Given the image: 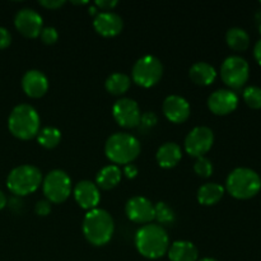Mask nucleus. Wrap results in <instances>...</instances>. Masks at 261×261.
Returning a JSON list of instances; mask_svg holds the SVG:
<instances>
[{"mask_svg": "<svg viewBox=\"0 0 261 261\" xmlns=\"http://www.w3.org/2000/svg\"><path fill=\"white\" fill-rule=\"evenodd\" d=\"M135 246L142 256L155 260L162 257L168 251L170 239L162 226L148 223L138 229L135 234Z\"/></svg>", "mask_w": 261, "mask_h": 261, "instance_id": "nucleus-1", "label": "nucleus"}, {"mask_svg": "<svg viewBox=\"0 0 261 261\" xmlns=\"http://www.w3.org/2000/svg\"><path fill=\"white\" fill-rule=\"evenodd\" d=\"M82 229L89 244L94 246H103L109 244L114 236L115 223L109 212L96 208L86 214Z\"/></svg>", "mask_w": 261, "mask_h": 261, "instance_id": "nucleus-2", "label": "nucleus"}, {"mask_svg": "<svg viewBox=\"0 0 261 261\" xmlns=\"http://www.w3.org/2000/svg\"><path fill=\"white\" fill-rule=\"evenodd\" d=\"M40 115L31 105H18L12 110L9 117H8L9 132L15 138L22 140H28L37 137L38 132H40Z\"/></svg>", "mask_w": 261, "mask_h": 261, "instance_id": "nucleus-3", "label": "nucleus"}, {"mask_svg": "<svg viewBox=\"0 0 261 261\" xmlns=\"http://www.w3.org/2000/svg\"><path fill=\"white\" fill-rule=\"evenodd\" d=\"M106 157L115 165H129L140 154V143L134 135L115 133L105 144Z\"/></svg>", "mask_w": 261, "mask_h": 261, "instance_id": "nucleus-4", "label": "nucleus"}, {"mask_svg": "<svg viewBox=\"0 0 261 261\" xmlns=\"http://www.w3.org/2000/svg\"><path fill=\"white\" fill-rule=\"evenodd\" d=\"M226 189L233 198L247 200L259 194L261 190V177L256 171L251 168H234L227 177Z\"/></svg>", "mask_w": 261, "mask_h": 261, "instance_id": "nucleus-5", "label": "nucleus"}, {"mask_svg": "<svg viewBox=\"0 0 261 261\" xmlns=\"http://www.w3.org/2000/svg\"><path fill=\"white\" fill-rule=\"evenodd\" d=\"M42 173L32 165H22L13 168L7 178V186L12 194L25 196L35 193L42 185Z\"/></svg>", "mask_w": 261, "mask_h": 261, "instance_id": "nucleus-6", "label": "nucleus"}, {"mask_svg": "<svg viewBox=\"0 0 261 261\" xmlns=\"http://www.w3.org/2000/svg\"><path fill=\"white\" fill-rule=\"evenodd\" d=\"M163 75V65L158 58L153 55H145L137 60L133 66V82L143 88H150L161 81Z\"/></svg>", "mask_w": 261, "mask_h": 261, "instance_id": "nucleus-7", "label": "nucleus"}, {"mask_svg": "<svg viewBox=\"0 0 261 261\" xmlns=\"http://www.w3.org/2000/svg\"><path fill=\"white\" fill-rule=\"evenodd\" d=\"M42 190L50 203H64L71 193L70 177L64 171L53 170L42 180Z\"/></svg>", "mask_w": 261, "mask_h": 261, "instance_id": "nucleus-8", "label": "nucleus"}, {"mask_svg": "<svg viewBox=\"0 0 261 261\" xmlns=\"http://www.w3.org/2000/svg\"><path fill=\"white\" fill-rule=\"evenodd\" d=\"M250 75L249 63L244 58L237 55L228 56L222 63L221 76L222 81L232 89H240L246 84Z\"/></svg>", "mask_w": 261, "mask_h": 261, "instance_id": "nucleus-9", "label": "nucleus"}, {"mask_svg": "<svg viewBox=\"0 0 261 261\" xmlns=\"http://www.w3.org/2000/svg\"><path fill=\"white\" fill-rule=\"evenodd\" d=\"M214 143V133L208 126H196L186 135L185 150L191 157H203L212 149Z\"/></svg>", "mask_w": 261, "mask_h": 261, "instance_id": "nucleus-10", "label": "nucleus"}, {"mask_svg": "<svg viewBox=\"0 0 261 261\" xmlns=\"http://www.w3.org/2000/svg\"><path fill=\"white\" fill-rule=\"evenodd\" d=\"M112 115L114 119L120 126L132 129V127L139 126L140 117V107L138 102L132 98H120L112 106Z\"/></svg>", "mask_w": 261, "mask_h": 261, "instance_id": "nucleus-11", "label": "nucleus"}, {"mask_svg": "<svg viewBox=\"0 0 261 261\" xmlns=\"http://www.w3.org/2000/svg\"><path fill=\"white\" fill-rule=\"evenodd\" d=\"M14 25L18 32L24 37L36 38L40 36L41 31H42L43 20L42 17L35 9L24 8L15 14Z\"/></svg>", "mask_w": 261, "mask_h": 261, "instance_id": "nucleus-12", "label": "nucleus"}, {"mask_svg": "<svg viewBox=\"0 0 261 261\" xmlns=\"http://www.w3.org/2000/svg\"><path fill=\"white\" fill-rule=\"evenodd\" d=\"M127 218L134 223H150L154 219V205L144 196H134L125 205Z\"/></svg>", "mask_w": 261, "mask_h": 261, "instance_id": "nucleus-13", "label": "nucleus"}, {"mask_svg": "<svg viewBox=\"0 0 261 261\" xmlns=\"http://www.w3.org/2000/svg\"><path fill=\"white\" fill-rule=\"evenodd\" d=\"M239 106V97L231 89H218L208 98V107L213 114L223 116L233 112Z\"/></svg>", "mask_w": 261, "mask_h": 261, "instance_id": "nucleus-14", "label": "nucleus"}, {"mask_svg": "<svg viewBox=\"0 0 261 261\" xmlns=\"http://www.w3.org/2000/svg\"><path fill=\"white\" fill-rule=\"evenodd\" d=\"M162 109L168 121L173 124H182L190 116V105L184 97L177 94L166 97Z\"/></svg>", "mask_w": 261, "mask_h": 261, "instance_id": "nucleus-15", "label": "nucleus"}, {"mask_svg": "<svg viewBox=\"0 0 261 261\" xmlns=\"http://www.w3.org/2000/svg\"><path fill=\"white\" fill-rule=\"evenodd\" d=\"M74 198L79 206L86 211H93L97 208L101 200L98 186L88 180L79 181L74 188Z\"/></svg>", "mask_w": 261, "mask_h": 261, "instance_id": "nucleus-16", "label": "nucleus"}, {"mask_svg": "<svg viewBox=\"0 0 261 261\" xmlns=\"http://www.w3.org/2000/svg\"><path fill=\"white\" fill-rule=\"evenodd\" d=\"M93 27L97 33L103 37H115L124 28V22L119 14L114 12L97 13L93 20Z\"/></svg>", "mask_w": 261, "mask_h": 261, "instance_id": "nucleus-17", "label": "nucleus"}, {"mask_svg": "<svg viewBox=\"0 0 261 261\" xmlns=\"http://www.w3.org/2000/svg\"><path fill=\"white\" fill-rule=\"evenodd\" d=\"M22 88L31 98H40L48 89L47 76L42 71L35 69L25 71L22 78Z\"/></svg>", "mask_w": 261, "mask_h": 261, "instance_id": "nucleus-18", "label": "nucleus"}, {"mask_svg": "<svg viewBox=\"0 0 261 261\" xmlns=\"http://www.w3.org/2000/svg\"><path fill=\"white\" fill-rule=\"evenodd\" d=\"M157 162L161 167L163 168H172L177 165L182 158V152L181 147L177 143L167 142L161 145L157 150Z\"/></svg>", "mask_w": 261, "mask_h": 261, "instance_id": "nucleus-19", "label": "nucleus"}, {"mask_svg": "<svg viewBox=\"0 0 261 261\" xmlns=\"http://www.w3.org/2000/svg\"><path fill=\"white\" fill-rule=\"evenodd\" d=\"M167 252L171 261H198L199 256L198 249L190 241H175Z\"/></svg>", "mask_w": 261, "mask_h": 261, "instance_id": "nucleus-20", "label": "nucleus"}, {"mask_svg": "<svg viewBox=\"0 0 261 261\" xmlns=\"http://www.w3.org/2000/svg\"><path fill=\"white\" fill-rule=\"evenodd\" d=\"M189 75L198 86H209L216 81L217 71L214 66L206 61H198L190 68Z\"/></svg>", "mask_w": 261, "mask_h": 261, "instance_id": "nucleus-21", "label": "nucleus"}, {"mask_svg": "<svg viewBox=\"0 0 261 261\" xmlns=\"http://www.w3.org/2000/svg\"><path fill=\"white\" fill-rule=\"evenodd\" d=\"M120 181H121V171L116 165L105 166L96 176V185L98 186V189L101 188L103 190H111Z\"/></svg>", "mask_w": 261, "mask_h": 261, "instance_id": "nucleus-22", "label": "nucleus"}, {"mask_svg": "<svg viewBox=\"0 0 261 261\" xmlns=\"http://www.w3.org/2000/svg\"><path fill=\"white\" fill-rule=\"evenodd\" d=\"M224 195V188L217 182H208L198 190V201L201 205H214Z\"/></svg>", "mask_w": 261, "mask_h": 261, "instance_id": "nucleus-23", "label": "nucleus"}, {"mask_svg": "<svg viewBox=\"0 0 261 261\" xmlns=\"http://www.w3.org/2000/svg\"><path fill=\"white\" fill-rule=\"evenodd\" d=\"M130 83H132V79L129 75L124 73H114L106 79L105 87L109 93L114 96H121L126 93L127 89L130 88Z\"/></svg>", "mask_w": 261, "mask_h": 261, "instance_id": "nucleus-24", "label": "nucleus"}, {"mask_svg": "<svg viewBox=\"0 0 261 261\" xmlns=\"http://www.w3.org/2000/svg\"><path fill=\"white\" fill-rule=\"evenodd\" d=\"M226 41L234 51H245L250 45V36L244 28L233 27L227 31Z\"/></svg>", "mask_w": 261, "mask_h": 261, "instance_id": "nucleus-25", "label": "nucleus"}, {"mask_svg": "<svg viewBox=\"0 0 261 261\" xmlns=\"http://www.w3.org/2000/svg\"><path fill=\"white\" fill-rule=\"evenodd\" d=\"M61 140L60 130L54 126H46L42 130H40L37 134V142L41 147L46 149H54L58 147Z\"/></svg>", "mask_w": 261, "mask_h": 261, "instance_id": "nucleus-26", "label": "nucleus"}, {"mask_svg": "<svg viewBox=\"0 0 261 261\" xmlns=\"http://www.w3.org/2000/svg\"><path fill=\"white\" fill-rule=\"evenodd\" d=\"M154 219H157L160 226L161 224H172L176 219L175 212L167 204L160 201L154 205Z\"/></svg>", "mask_w": 261, "mask_h": 261, "instance_id": "nucleus-27", "label": "nucleus"}, {"mask_svg": "<svg viewBox=\"0 0 261 261\" xmlns=\"http://www.w3.org/2000/svg\"><path fill=\"white\" fill-rule=\"evenodd\" d=\"M244 101L250 109H261V88L256 86L247 87L244 91Z\"/></svg>", "mask_w": 261, "mask_h": 261, "instance_id": "nucleus-28", "label": "nucleus"}, {"mask_svg": "<svg viewBox=\"0 0 261 261\" xmlns=\"http://www.w3.org/2000/svg\"><path fill=\"white\" fill-rule=\"evenodd\" d=\"M194 171L200 177H211L213 173V165L211 161L205 157H199L194 163Z\"/></svg>", "mask_w": 261, "mask_h": 261, "instance_id": "nucleus-29", "label": "nucleus"}, {"mask_svg": "<svg viewBox=\"0 0 261 261\" xmlns=\"http://www.w3.org/2000/svg\"><path fill=\"white\" fill-rule=\"evenodd\" d=\"M157 121H158L157 115H155L153 111H148V112H144V114H142L139 126L140 129L143 130H149L152 129L153 126H155Z\"/></svg>", "mask_w": 261, "mask_h": 261, "instance_id": "nucleus-30", "label": "nucleus"}, {"mask_svg": "<svg viewBox=\"0 0 261 261\" xmlns=\"http://www.w3.org/2000/svg\"><path fill=\"white\" fill-rule=\"evenodd\" d=\"M40 38L42 40L43 43H46V45H54V43L58 41L59 33L58 31H56V28L45 27L42 28V31H41Z\"/></svg>", "mask_w": 261, "mask_h": 261, "instance_id": "nucleus-31", "label": "nucleus"}, {"mask_svg": "<svg viewBox=\"0 0 261 261\" xmlns=\"http://www.w3.org/2000/svg\"><path fill=\"white\" fill-rule=\"evenodd\" d=\"M35 212H36V214H37V216H40V217L48 216V214H50V212H51L50 201H47V200L37 201V203H36V205H35Z\"/></svg>", "mask_w": 261, "mask_h": 261, "instance_id": "nucleus-32", "label": "nucleus"}, {"mask_svg": "<svg viewBox=\"0 0 261 261\" xmlns=\"http://www.w3.org/2000/svg\"><path fill=\"white\" fill-rule=\"evenodd\" d=\"M12 43V35L4 27H0V50L7 48Z\"/></svg>", "mask_w": 261, "mask_h": 261, "instance_id": "nucleus-33", "label": "nucleus"}, {"mask_svg": "<svg viewBox=\"0 0 261 261\" xmlns=\"http://www.w3.org/2000/svg\"><path fill=\"white\" fill-rule=\"evenodd\" d=\"M117 5L116 0H97L96 7H98L99 9L105 10V12H110L111 9H114Z\"/></svg>", "mask_w": 261, "mask_h": 261, "instance_id": "nucleus-34", "label": "nucleus"}, {"mask_svg": "<svg viewBox=\"0 0 261 261\" xmlns=\"http://www.w3.org/2000/svg\"><path fill=\"white\" fill-rule=\"evenodd\" d=\"M64 4H65L64 0H41L40 2V5L47 8V9H59Z\"/></svg>", "mask_w": 261, "mask_h": 261, "instance_id": "nucleus-35", "label": "nucleus"}, {"mask_svg": "<svg viewBox=\"0 0 261 261\" xmlns=\"http://www.w3.org/2000/svg\"><path fill=\"white\" fill-rule=\"evenodd\" d=\"M124 173L127 178H134L137 177L138 175V167L133 163H129V165H125L124 167Z\"/></svg>", "mask_w": 261, "mask_h": 261, "instance_id": "nucleus-36", "label": "nucleus"}, {"mask_svg": "<svg viewBox=\"0 0 261 261\" xmlns=\"http://www.w3.org/2000/svg\"><path fill=\"white\" fill-rule=\"evenodd\" d=\"M254 56H255V59H256L257 63H259L260 65H261V38H260L259 41H257L256 45H255V47H254Z\"/></svg>", "mask_w": 261, "mask_h": 261, "instance_id": "nucleus-37", "label": "nucleus"}, {"mask_svg": "<svg viewBox=\"0 0 261 261\" xmlns=\"http://www.w3.org/2000/svg\"><path fill=\"white\" fill-rule=\"evenodd\" d=\"M7 203H8L7 196H5V194L3 193V191H0V211H2L3 208H5Z\"/></svg>", "mask_w": 261, "mask_h": 261, "instance_id": "nucleus-38", "label": "nucleus"}, {"mask_svg": "<svg viewBox=\"0 0 261 261\" xmlns=\"http://www.w3.org/2000/svg\"><path fill=\"white\" fill-rule=\"evenodd\" d=\"M198 261H217V260L213 259V257H204V259L198 260Z\"/></svg>", "mask_w": 261, "mask_h": 261, "instance_id": "nucleus-39", "label": "nucleus"}, {"mask_svg": "<svg viewBox=\"0 0 261 261\" xmlns=\"http://www.w3.org/2000/svg\"><path fill=\"white\" fill-rule=\"evenodd\" d=\"M73 4H76V5H83V4H88V2H73Z\"/></svg>", "mask_w": 261, "mask_h": 261, "instance_id": "nucleus-40", "label": "nucleus"}, {"mask_svg": "<svg viewBox=\"0 0 261 261\" xmlns=\"http://www.w3.org/2000/svg\"><path fill=\"white\" fill-rule=\"evenodd\" d=\"M94 13H96V8L92 7V8H91V14H94Z\"/></svg>", "mask_w": 261, "mask_h": 261, "instance_id": "nucleus-41", "label": "nucleus"}, {"mask_svg": "<svg viewBox=\"0 0 261 261\" xmlns=\"http://www.w3.org/2000/svg\"><path fill=\"white\" fill-rule=\"evenodd\" d=\"M260 32H261V24H260Z\"/></svg>", "mask_w": 261, "mask_h": 261, "instance_id": "nucleus-42", "label": "nucleus"}, {"mask_svg": "<svg viewBox=\"0 0 261 261\" xmlns=\"http://www.w3.org/2000/svg\"><path fill=\"white\" fill-rule=\"evenodd\" d=\"M260 4H261V3H260Z\"/></svg>", "mask_w": 261, "mask_h": 261, "instance_id": "nucleus-43", "label": "nucleus"}]
</instances>
